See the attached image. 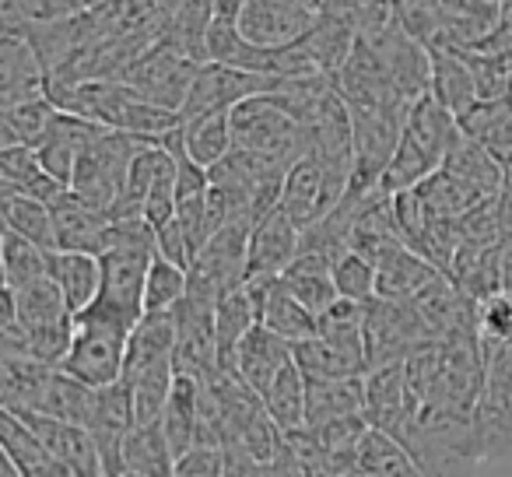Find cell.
<instances>
[{
  "mask_svg": "<svg viewBox=\"0 0 512 477\" xmlns=\"http://www.w3.org/2000/svg\"><path fill=\"white\" fill-rule=\"evenodd\" d=\"M155 137L127 134V130H102L85 151H81L78 165H74L71 190L78 197H85L92 207L113 214L116 204L123 197V186H127V169L134 162V155Z\"/></svg>",
  "mask_w": 512,
  "mask_h": 477,
  "instance_id": "obj_1",
  "label": "cell"
},
{
  "mask_svg": "<svg viewBox=\"0 0 512 477\" xmlns=\"http://www.w3.org/2000/svg\"><path fill=\"white\" fill-rule=\"evenodd\" d=\"M130 330L134 327L99 313V309H81V313L74 316L71 355H67V362L60 365V369L78 376L81 383H88V386L120 383L123 365H127Z\"/></svg>",
  "mask_w": 512,
  "mask_h": 477,
  "instance_id": "obj_2",
  "label": "cell"
},
{
  "mask_svg": "<svg viewBox=\"0 0 512 477\" xmlns=\"http://www.w3.org/2000/svg\"><path fill=\"white\" fill-rule=\"evenodd\" d=\"M232 134L235 148L260 151V155H271L285 165L299 162L309 151V130L267 92L253 95L232 109Z\"/></svg>",
  "mask_w": 512,
  "mask_h": 477,
  "instance_id": "obj_3",
  "label": "cell"
},
{
  "mask_svg": "<svg viewBox=\"0 0 512 477\" xmlns=\"http://www.w3.org/2000/svg\"><path fill=\"white\" fill-rule=\"evenodd\" d=\"M197 71H200V60L172 50L169 43H158L148 53H141L120 81H127L141 99L155 102L162 109H172V113H183Z\"/></svg>",
  "mask_w": 512,
  "mask_h": 477,
  "instance_id": "obj_4",
  "label": "cell"
},
{
  "mask_svg": "<svg viewBox=\"0 0 512 477\" xmlns=\"http://www.w3.org/2000/svg\"><path fill=\"white\" fill-rule=\"evenodd\" d=\"M320 22V0H246L239 11V32L260 50L299 46Z\"/></svg>",
  "mask_w": 512,
  "mask_h": 477,
  "instance_id": "obj_5",
  "label": "cell"
},
{
  "mask_svg": "<svg viewBox=\"0 0 512 477\" xmlns=\"http://www.w3.org/2000/svg\"><path fill=\"white\" fill-rule=\"evenodd\" d=\"M281 81L285 78L207 60V64H200L190 95H186L183 120H193V116H204V113H218V109H235L239 102L253 99V95L274 92Z\"/></svg>",
  "mask_w": 512,
  "mask_h": 477,
  "instance_id": "obj_6",
  "label": "cell"
},
{
  "mask_svg": "<svg viewBox=\"0 0 512 477\" xmlns=\"http://www.w3.org/2000/svg\"><path fill=\"white\" fill-rule=\"evenodd\" d=\"M344 193H348V183L337 179L320 158L306 151V155H302L299 162H292V169L285 172V183H281V207H285L302 228H309L327 211H334V207L341 204Z\"/></svg>",
  "mask_w": 512,
  "mask_h": 477,
  "instance_id": "obj_7",
  "label": "cell"
},
{
  "mask_svg": "<svg viewBox=\"0 0 512 477\" xmlns=\"http://www.w3.org/2000/svg\"><path fill=\"white\" fill-rule=\"evenodd\" d=\"M365 418L372 428L404 439L414 418V397L407 383V362H386L365 372Z\"/></svg>",
  "mask_w": 512,
  "mask_h": 477,
  "instance_id": "obj_8",
  "label": "cell"
},
{
  "mask_svg": "<svg viewBox=\"0 0 512 477\" xmlns=\"http://www.w3.org/2000/svg\"><path fill=\"white\" fill-rule=\"evenodd\" d=\"M50 95V71L32 46L29 36L4 29L0 39V106H22V102Z\"/></svg>",
  "mask_w": 512,
  "mask_h": 477,
  "instance_id": "obj_9",
  "label": "cell"
},
{
  "mask_svg": "<svg viewBox=\"0 0 512 477\" xmlns=\"http://www.w3.org/2000/svg\"><path fill=\"white\" fill-rule=\"evenodd\" d=\"M299 253H302V225L278 204L253 225V235H249V274L281 278Z\"/></svg>",
  "mask_w": 512,
  "mask_h": 477,
  "instance_id": "obj_10",
  "label": "cell"
},
{
  "mask_svg": "<svg viewBox=\"0 0 512 477\" xmlns=\"http://www.w3.org/2000/svg\"><path fill=\"white\" fill-rule=\"evenodd\" d=\"M50 207H53V218H57V250L95 253V257L106 250L113 214L102 211V207H92L74 190L60 193Z\"/></svg>",
  "mask_w": 512,
  "mask_h": 477,
  "instance_id": "obj_11",
  "label": "cell"
},
{
  "mask_svg": "<svg viewBox=\"0 0 512 477\" xmlns=\"http://www.w3.org/2000/svg\"><path fill=\"white\" fill-rule=\"evenodd\" d=\"M18 418L29 421V425L36 428L39 439L46 442V449H50L60 463H67L78 477H106L99 446H95V435L88 432V428L50 418V414H18Z\"/></svg>",
  "mask_w": 512,
  "mask_h": 477,
  "instance_id": "obj_12",
  "label": "cell"
},
{
  "mask_svg": "<svg viewBox=\"0 0 512 477\" xmlns=\"http://www.w3.org/2000/svg\"><path fill=\"white\" fill-rule=\"evenodd\" d=\"M295 362V344H288L285 337H278L274 330H267L264 323H256L239 344V355H235V372L253 393L264 397L271 390V383L281 376L285 365Z\"/></svg>",
  "mask_w": 512,
  "mask_h": 477,
  "instance_id": "obj_13",
  "label": "cell"
},
{
  "mask_svg": "<svg viewBox=\"0 0 512 477\" xmlns=\"http://www.w3.org/2000/svg\"><path fill=\"white\" fill-rule=\"evenodd\" d=\"M176 309L169 313H144L134 323L127 341V365H123V379H137L141 372L155 369L162 362H176Z\"/></svg>",
  "mask_w": 512,
  "mask_h": 477,
  "instance_id": "obj_14",
  "label": "cell"
},
{
  "mask_svg": "<svg viewBox=\"0 0 512 477\" xmlns=\"http://www.w3.org/2000/svg\"><path fill=\"white\" fill-rule=\"evenodd\" d=\"M460 130L474 137L505 172L512 169V95L498 99H477L467 113L456 116Z\"/></svg>",
  "mask_w": 512,
  "mask_h": 477,
  "instance_id": "obj_15",
  "label": "cell"
},
{
  "mask_svg": "<svg viewBox=\"0 0 512 477\" xmlns=\"http://www.w3.org/2000/svg\"><path fill=\"white\" fill-rule=\"evenodd\" d=\"M439 278H442L439 267L404 243L393 253H386V257L376 264V299L407 302V299H414V295H421L432 281H439Z\"/></svg>",
  "mask_w": 512,
  "mask_h": 477,
  "instance_id": "obj_16",
  "label": "cell"
},
{
  "mask_svg": "<svg viewBox=\"0 0 512 477\" xmlns=\"http://www.w3.org/2000/svg\"><path fill=\"white\" fill-rule=\"evenodd\" d=\"M428 46H432V88L428 92L453 116L467 113L481 99V92H477L474 71H470L463 50L453 43H428Z\"/></svg>",
  "mask_w": 512,
  "mask_h": 477,
  "instance_id": "obj_17",
  "label": "cell"
},
{
  "mask_svg": "<svg viewBox=\"0 0 512 477\" xmlns=\"http://www.w3.org/2000/svg\"><path fill=\"white\" fill-rule=\"evenodd\" d=\"M53 365L32 355H0V404L4 411L32 414L53 379Z\"/></svg>",
  "mask_w": 512,
  "mask_h": 477,
  "instance_id": "obj_18",
  "label": "cell"
},
{
  "mask_svg": "<svg viewBox=\"0 0 512 477\" xmlns=\"http://www.w3.org/2000/svg\"><path fill=\"white\" fill-rule=\"evenodd\" d=\"M281 281H285L288 292H292L302 306L313 309L316 316L341 299L337 281H334V257H330V253L302 250L299 257L288 264V271L281 274Z\"/></svg>",
  "mask_w": 512,
  "mask_h": 477,
  "instance_id": "obj_19",
  "label": "cell"
},
{
  "mask_svg": "<svg viewBox=\"0 0 512 477\" xmlns=\"http://www.w3.org/2000/svg\"><path fill=\"white\" fill-rule=\"evenodd\" d=\"M0 186L8 190H22L29 197H39L46 204L67 193L71 186L60 183L53 172H46L43 158L32 144H11V148H0Z\"/></svg>",
  "mask_w": 512,
  "mask_h": 477,
  "instance_id": "obj_20",
  "label": "cell"
},
{
  "mask_svg": "<svg viewBox=\"0 0 512 477\" xmlns=\"http://www.w3.org/2000/svg\"><path fill=\"white\" fill-rule=\"evenodd\" d=\"M50 278L60 285L71 313L78 316L99 299L102 288V260L95 253H74V250H50Z\"/></svg>",
  "mask_w": 512,
  "mask_h": 477,
  "instance_id": "obj_21",
  "label": "cell"
},
{
  "mask_svg": "<svg viewBox=\"0 0 512 477\" xmlns=\"http://www.w3.org/2000/svg\"><path fill=\"white\" fill-rule=\"evenodd\" d=\"M18 316L25 327H43V323L71 320V306H67L64 292L57 281L46 274L39 281H29L22 288H4V320Z\"/></svg>",
  "mask_w": 512,
  "mask_h": 477,
  "instance_id": "obj_22",
  "label": "cell"
},
{
  "mask_svg": "<svg viewBox=\"0 0 512 477\" xmlns=\"http://www.w3.org/2000/svg\"><path fill=\"white\" fill-rule=\"evenodd\" d=\"M306 400V428H320L327 421L365 414V376L355 379H309Z\"/></svg>",
  "mask_w": 512,
  "mask_h": 477,
  "instance_id": "obj_23",
  "label": "cell"
},
{
  "mask_svg": "<svg viewBox=\"0 0 512 477\" xmlns=\"http://www.w3.org/2000/svg\"><path fill=\"white\" fill-rule=\"evenodd\" d=\"M295 362L309 379H355L369 372V355L365 351H351L320 334L295 344Z\"/></svg>",
  "mask_w": 512,
  "mask_h": 477,
  "instance_id": "obj_24",
  "label": "cell"
},
{
  "mask_svg": "<svg viewBox=\"0 0 512 477\" xmlns=\"http://www.w3.org/2000/svg\"><path fill=\"white\" fill-rule=\"evenodd\" d=\"M123 474L176 477V453H172L162 421L130 428L127 442H123Z\"/></svg>",
  "mask_w": 512,
  "mask_h": 477,
  "instance_id": "obj_25",
  "label": "cell"
},
{
  "mask_svg": "<svg viewBox=\"0 0 512 477\" xmlns=\"http://www.w3.org/2000/svg\"><path fill=\"white\" fill-rule=\"evenodd\" d=\"M0 211H4V228H15L43 250H57V218L46 200L0 186Z\"/></svg>",
  "mask_w": 512,
  "mask_h": 477,
  "instance_id": "obj_26",
  "label": "cell"
},
{
  "mask_svg": "<svg viewBox=\"0 0 512 477\" xmlns=\"http://www.w3.org/2000/svg\"><path fill=\"white\" fill-rule=\"evenodd\" d=\"M95 397H99V386H88V383H81L78 376H71V372L57 369L50 386H46L43 400H39V407L32 414H50V418L88 428L95 414Z\"/></svg>",
  "mask_w": 512,
  "mask_h": 477,
  "instance_id": "obj_27",
  "label": "cell"
},
{
  "mask_svg": "<svg viewBox=\"0 0 512 477\" xmlns=\"http://www.w3.org/2000/svg\"><path fill=\"white\" fill-rule=\"evenodd\" d=\"M183 144H186V155L197 165H204V169H211L221 158H228V151L235 148L232 109H218V113L183 120Z\"/></svg>",
  "mask_w": 512,
  "mask_h": 477,
  "instance_id": "obj_28",
  "label": "cell"
},
{
  "mask_svg": "<svg viewBox=\"0 0 512 477\" xmlns=\"http://www.w3.org/2000/svg\"><path fill=\"white\" fill-rule=\"evenodd\" d=\"M260 323H264L267 330H274L278 337H285L288 344H302L320 334V316L309 306H302L285 288V281H278V285L271 288L264 309H260Z\"/></svg>",
  "mask_w": 512,
  "mask_h": 477,
  "instance_id": "obj_29",
  "label": "cell"
},
{
  "mask_svg": "<svg viewBox=\"0 0 512 477\" xmlns=\"http://www.w3.org/2000/svg\"><path fill=\"white\" fill-rule=\"evenodd\" d=\"M264 411L271 414V421L281 432H299L306 428V400H309V383L306 372L299 369V362L285 365L281 376L271 383V390L264 393Z\"/></svg>",
  "mask_w": 512,
  "mask_h": 477,
  "instance_id": "obj_30",
  "label": "cell"
},
{
  "mask_svg": "<svg viewBox=\"0 0 512 477\" xmlns=\"http://www.w3.org/2000/svg\"><path fill=\"white\" fill-rule=\"evenodd\" d=\"M414 193H418L421 204L428 207V214H432V218H439V221L463 218L470 207H477L484 200V193L477 190V186L463 183V179L453 176L449 169L432 172L425 183L414 186Z\"/></svg>",
  "mask_w": 512,
  "mask_h": 477,
  "instance_id": "obj_31",
  "label": "cell"
},
{
  "mask_svg": "<svg viewBox=\"0 0 512 477\" xmlns=\"http://www.w3.org/2000/svg\"><path fill=\"white\" fill-rule=\"evenodd\" d=\"M302 46H306L309 57H313L316 71L337 78V74L344 71V64L351 60V53H355L358 36H355V29H348V25L337 22L334 15H327V11L320 8V22L302 39Z\"/></svg>",
  "mask_w": 512,
  "mask_h": 477,
  "instance_id": "obj_32",
  "label": "cell"
},
{
  "mask_svg": "<svg viewBox=\"0 0 512 477\" xmlns=\"http://www.w3.org/2000/svg\"><path fill=\"white\" fill-rule=\"evenodd\" d=\"M442 169H449L453 176H460L463 183L477 186L484 197H495V193L502 190V183H505L502 165H498L495 158H491L488 151L474 141V137L463 134V130H460V137L453 141V148L446 151V162H442Z\"/></svg>",
  "mask_w": 512,
  "mask_h": 477,
  "instance_id": "obj_33",
  "label": "cell"
},
{
  "mask_svg": "<svg viewBox=\"0 0 512 477\" xmlns=\"http://www.w3.org/2000/svg\"><path fill=\"white\" fill-rule=\"evenodd\" d=\"M57 113L60 109L50 95L22 102V106H8L0 113V148H11V144H32L36 148L50 134Z\"/></svg>",
  "mask_w": 512,
  "mask_h": 477,
  "instance_id": "obj_34",
  "label": "cell"
},
{
  "mask_svg": "<svg viewBox=\"0 0 512 477\" xmlns=\"http://www.w3.org/2000/svg\"><path fill=\"white\" fill-rule=\"evenodd\" d=\"M0 264H4V288H22L50 274V250L18 235L15 228H4L0 243Z\"/></svg>",
  "mask_w": 512,
  "mask_h": 477,
  "instance_id": "obj_35",
  "label": "cell"
},
{
  "mask_svg": "<svg viewBox=\"0 0 512 477\" xmlns=\"http://www.w3.org/2000/svg\"><path fill=\"white\" fill-rule=\"evenodd\" d=\"M320 8L327 15H334L337 22H344L348 29H355L358 39L379 36V32L397 22L393 0H320Z\"/></svg>",
  "mask_w": 512,
  "mask_h": 477,
  "instance_id": "obj_36",
  "label": "cell"
},
{
  "mask_svg": "<svg viewBox=\"0 0 512 477\" xmlns=\"http://www.w3.org/2000/svg\"><path fill=\"white\" fill-rule=\"evenodd\" d=\"M102 0H4V29L18 25H50L88 15Z\"/></svg>",
  "mask_w": 512,
  "mask_h": 477,
  "instance_id": "obj_37",
  "label": "cell"
},
{
  "mask_svg": "<svg viewBox=\"0 0 512 477\" xmlns=\"http://www.w3.org/2000/svg\"><path fill=\"white\" fill-rule=\"evenodd\" d=\"M186 292H190V271L155 253L144 281V313H169L186 299Z\"/></svg>",
  "mask_w": 512,
  "mask_h": 477,
  "instance_id": "obj_38",
  "label": "cell"
},
{
  "mask_svg": "<svg viewBox=\"0 0 512 477\" xmlns=\"http://www.w3.org/2000/svg\"><path fill=\"white\" fill-rule=\"evenodd\" d=\"M365 320H369V302L337 299L334 306L320 313V337L369 355V344H365Z\"/></svg>",
  "mask_w": 512,
  "mask_h": 477,
  "instance_id": "obj_39",
  "label": "cell"
},
{
  "mask_svg": "<svg viewBox=\"0 0 512 477\" xmlns=\"http://www.w3.org/2000/svg\"><path fill=\"white\" fill-rule=\"evenodd\" d=\"M334 281L341 299L372 302L376 299V264L358 250H341L334 257Z\"/></svg>",
  "mask_w": 512,
  "mask_h": 477,
  "instance_id": "obj_40",
  "label": "cell"
},
{
  "mask_svg": "<svg viewBox=\"0 0 512 477\" xmlns=\"http://www.w3.org/2000/svg\"><path fill=\"white\" fill-rule=\"evenodd\" d=\"M155 239H158V257L172 260V264L190 271L197 250H193L190 235H186V228L179 225V218H169V221H162V225H155Z\"/></svg>",
  "mask_w": 512,
  "mask_h": 477,
  "instance_id": "obj_41",
  "label": "cell"
},
{
  "mask_svg": "<svg viewBox=\"0 0 512 477\" xmlns=\"http://www.w3.org/2000/svg\"><path fill=\"white\" fill-rule=\"evenodd\" d=\"M498 292L512 299V235L498 246Z\"/></svg>",
  "mask_w": 512,
  "mask_h": 477,
  "instance_id": "obj_42",
  "label": "cell"
},
{
  "mask_svg": "<svg viewBox=\"0 0 512 477\" xmlns=\"http://www.w3.org/2000/svg\"><path fill=\"white\" fill-rule=\"evenodd\" d=\"M123 477H144V474H123Z\"/></svg>",
  "mask_w": 512,
  "mask_h": 477,
  "instance_id": "obj_43",
  "label": "cell"
}]
</instances>
